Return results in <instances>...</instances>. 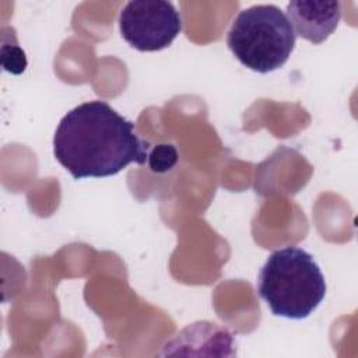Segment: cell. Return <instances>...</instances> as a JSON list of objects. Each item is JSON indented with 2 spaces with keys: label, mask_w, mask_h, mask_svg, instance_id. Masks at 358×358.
Returning <instances> with one entry per match:
<instances>
[{
  "label": "cell",
  "mask_w": 358,
  "mask_h": 358,
  "mask_svg": "<svg viewBox=\"0 0 358 358\" xmlns=\"http://www.w3.org/2000/svg\"><path fill=\"white\" fill-rule=\"evenodd\" d=\"M148 143L134 124L105 101L84 102L69 110L53 136V154L74 179L106 178L130 164H145Z\"/></svg>",
  "instance_id": "obj_1"
},
{
  "label": "cell",
  "mask_w": 358,
  "mask_h": 358,
  "mask_svg": "<svg viewBox=\"0 0 358 358\" xmlns=\"http://www.w3.org/2000/svg\"><path fill=\"white\" fill-rule=\"evenodd\" d=\"M257 292L273 315L301 320L324 299L326 280L310 253L285 246L274 250L260 268Z\"/></svg>",
  "instance_id": "obj_2"
},
{
  "label": "cell",
  "mask_w": 358,
  "mask_h": 358,
  "mask_svg": "<svg viewBox=\"0 0 358 358\" xmlns=\"http://www.w3.org/2000/svg\"><path fill=\"white\" fill-rule=\"evenodd\" d=\"M296 35L288 17L274 4H256L242 10L232 21L227 45L248 69L270 73L285 64Z\"/></svg>",
  "instance_id": "obj_3"
},
{
  "label": "cell",
  "mask_w": 358,
  "mask_h": 358,
  "mask_svg": "<svg viewBox=\"0 0 358 358\" xmlns=\"http://www.w3.org/2000/svg\"><path fill=\"white\" fill-rule=\"evenodd\" d=\"M122 38L140 52L168 48L182 31V17L171 1L134 0L119 13Z\"/></svg>",
  "instance_id": "obj_4"
},
{
  "label": "cell",
  "mask_w": 358,
  "mask_h": 358,
  "mask_svg": "<svg viewBox=\"0 0 358 358\" xmlns=\"http://www.w3.org/2000/svg\"><path fill=\"white\" fill-rule=\"evenodd\" d=\"M287 14L295 35L319 45L336 31L341 18V3L294 0L287 4Z\"/></svg>",
  "instance_id": "obj_5"
},
{
  "label": "cell",
  "mask_w": 358,
  "mask_h": 358,
  "mask_svg": "<svg viewBox=\"0 0 358 358\" xmlns=\"http://www.w3.org/2000/svg\"><path fill=\"white\" fill-rule=\"evenodd\" d=\"M179 159V154L175 145L162 143L152 148V151L148 154L147 162L152 172L155 173H165L171 171Z\"/></svg>",
  "instance_id": "obj_6"
},
{
  "label": "cell",
  "mask_w": 358,
  "mask_h": 358,
  "mask_svg": "<svg viewBox=\"0 0 358 358\" xmlns=\"http://www.w3.org/2000/svg\"><path fill=\"white\" fill-rule=\"evenodd\" d=\"M1 63L4 70L13 74H20L27 67L25 53L17 45L8 46L4 43L1 48Z\"/></svg>",
  "instance_id": "obj_7"
}]
</instances>
